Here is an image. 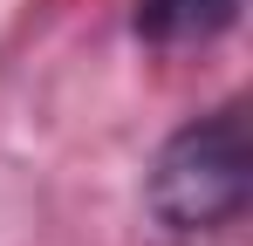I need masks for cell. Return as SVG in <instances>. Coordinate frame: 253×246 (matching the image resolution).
Instances as JSON below:
<instances>
[{
    "instance_id": "6da1fadb",
    "label": "cell",
    "mask_w": 253,
    "mask_h": 246,
    "mask_svg": "<svg viewBox=\"0 0 253 246\" xmlns=\"http://www.w3.org/2000/svg\"><path fill=\"white\" fill-rule=\"evenodd\" d=\"M253 199V144H247V110L219 103L185 130H171L165 151L151 158L144 205L171 240H206L226 233Z\"/></svg>"
},
{
    "instance_id": "7a4b0ae2",
    "label": "cell",
    "mask_w": 253,
    "mask_h": 246,
    "mask_svg": "<svg viewBox=\"0 0 253 246\" xmlns=\"http://www.w3.org/2000/svg\"><path fill=\"white\" fill-rule=\"evenodd\" d=\"M247 0H137V41L158 55H192L240 21Z\"/></svg>"
}]
</instances>
